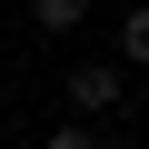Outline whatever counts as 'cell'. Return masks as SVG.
<instances>
[{
    "mask_svg": "<svg viewBox=\"0 0 149 149\" xmlns=\"http://www.w3.org/2000/svg\"><path fill=\"white\" fill-rule=\"evenodd\" d=\"M129 100H139L129 60H80V70H70V109H80V119H119Z\"/></svg>",
    "mask_w": 149,
    "mask_h": 149,
    "instance_id": "6da1fadb",
    "label": "cell"
},
{
    "mask_svg": "<svg viewBox=\"0 0 149 149\" xmlns=\"http://www.w3.org/2000/svg\"><path fill=\"white\" fill-rule=\"evenodd\" d=\"M109 60L149 70V0H129V10H119V50H109Z\"/></svg>",
    "mask_w": 149,
    "mask_h": 149,
    "instance_id": "7a4b0ae2",
    "label": "cell"
},
{
    "mask_svg": "<svg viewBox=\"0 0 149 149\" xmlns=\"http://www.w3.org/2000/svg\"><path fill=\"white\" fill-rule=\"evenodd\" d=\"M30 20H40V30H80V20H90V0H30Z\"/></svg>",
    "mask_w": 149,
    "mask_h": 149,
    "instance_id": "3957f363",
    "label": "cell"
},
{
    "mask_svg": "<svg viewBox=\"0 0 149 149\" xmlns=\"http://www.w3.org/2000/svg\"><path fill=\"white\" fill-rule=\"evenodd\" d=\"M40 149H109V129H100V119H70V129H50Z\"/></svg>",
    "mask_w": 149,
    "mask_h": 149,
    "instance_id": "277c9868",
    "label": "cell"
}]
</instances>
